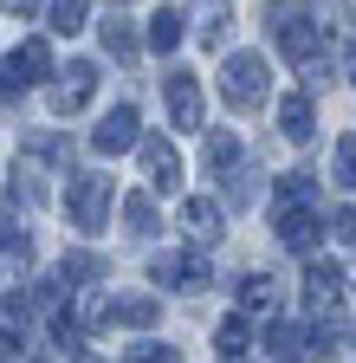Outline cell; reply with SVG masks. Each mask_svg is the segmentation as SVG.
Wrapping results in <instances>:
<instances>
[{"mask_svg":"<svg viewBox=\"0 0 356 363\" xmlns=\"http://www.w3.org/2000/svg\"><path fill=\"white\" fill-rule=\"evenodd\" d=\"M220 91H227L234 111H259L265 104V59L259 52H234L220 65Z\"/></svg>","mask_w":356,"mask_h":363,"instance_id":"obj_1","label":"cell"},{"mask_svg":"<svg viewBox=\"0 0 356 363\" xmlns=\"http://www.w3.org/2000/svg\"><path fill=\"white\" fill-rule=\"evenodd\" d=\"M46 72H52L46 39H26L20 52L0 65V104H20V98H26V84H33V78H46Z\"/></svg>","mask_w":356,"mask_h":363,"instance_id":"obj_2","label":"cell"},{"mask_svg":"<svg viewBox=\"0 0 356 363\" xmlns=\"http://www.w3.org/2000/svg\"><path fill=\"white\" fill-rule=\"evenodd\" d=\"M65 214H71V227L98 234L104 214H110V182H104V175H78L71 189H65Z\"/></svg>","mask_w":356,"mask_h":363,"instance_id":"obj_3","label":"cell"},{"mask_svg":"<svg viewBox=\"0 0 356 363\" xmlns=\"http://www.w3.org/2000/svg\"><path fill=\"white\" fill-rule=\"evenodd\" d=\"M137 136H143V123H137V104H117V111H104V117H98L91 150H98V156H117V150H137Z\"/></svg>","mask_w":356,"mask_h":363,"instance_id":"obj_4","label":"cell"},{"mask_svg":"<svg viewBox=\"0 0 356 363\" xmlns=\"http://www.w3.org/2000/svg\"><path fill=\"white\" fill-rule=\"evenodd\" d=\"M162 98H168L175 130H201V78H195V72H168Z\"/></svg>","mask_w":356,"mask_h":363,"instance_id":"obj_5","label":"cell"},{"mask_svg":"<svg viewBox=\"0 0 356 363\" xmlns=\"http://www.w3.org/2000/svg\"><path fill=\"white\" fill-rule=\"evenodd\" d=\"M91 91H98V65H91V59H71V65H65V78H59V91H52L59 117L84 111V104H91Z\"/></svg>","mask_w":356,"mask_h":363,"instance_id":"obj_6","label":"cell"},{"mask_svg":"<svg viewBox=\"0 0 356 363\" xmlns=\"http://www.w3.org/2000/svg\"><path fill=\"white\" fill-rule=\"evenodd\" d=\"M279 52L292 59V65H311L324 52V33L311 26V20H279Z\"/></svg>","mask_w":356,"mask_h":363,"instance_id":"obj_7","label":"cell"},{"mask_svg":"<svg viewBox=\"0 0 356 363\" xmlns=\"http://www.w3.org/2000/svg\"><path fill=\"white\" fill-rule=\"evenodd\" d=\"M304 298H311V305H337V298H343V266L311 259V266H304Z\"/></svg>","mask_w":356,"mask_h":363,"instance_id":"obj_8","label":"cell"},{"mask_svg":"<svg viewBox=\"0 0 356 363\" xmlns=\"http://www.w3.org/2000/svg\"><path fill=\"white\" fill-rule=\"evenodd\" d=\"M143 169L156 175V189H175V182H182V156H175V143H162V136H143Z\"/></svg>","mask_w":356,"mask_h":363,"instance_id":"obj_9","label":"cell"},{"mask_svg":"<svg viewBox=\"0 0 356 363\" xmlns=\"http://www.w3.org/2000/svg\"><path fill=\"white\" fill-rule=\"evenodd\" d=\"M318 227H324L318 214H304V208H285V214H279V240H285L292 253H304L311 240H318Z\"/></svg>","mask_w":356,"mask_h":363,"instance_id":"obj_10","label":"cell"},{"mask_svg":"<svg viewBox=\"0 0 356 363\" xmlns=\"http://www.w3.org/2000/svg\"><path fill=\"white\" fill-rule=\"evenodd\" d=\"M279 130L292 136V143H311V136H318V117H311L304 98H279Z\"/></svg>","mask_w":356,"mask_h":363,"instance_id":"obj_11","label":"cell"},{"mask_svg":"<svg viewBox=\"0 0 356 363\" xmlns=\"http://www.w3.org/2000/svg\"><path fill=\"white\" fill-rule=\"evenodd\" d=\"M182 227H188L195 240H214V234H220V201H207V195L182 201Z\"/></svg>","mask_w":356,"mask_h":363,"instance_id":"obj_12","label":"cell"},{"mask_svg":"<svg viewBox=\"0 0 356 363\" xmlns=\"http://www.w3.org/2000/svg\"><path fill=\"white\" fill-rule=\"evenodd\" d=\"M98 39H104V52H110V59H123V65L137 59V26H130L123 13H110V20L98 26Z\"/></svg>","mask_w":356,"mask_h":363,"instance_id":"obj_13","label":"cell"},{"mask_svg":"<svg viewBox=\"0 0 356 363\" xmlns=\"http://www.w3.org/2000/svg\"><path fill=\"white\" fill-rule=\"evenodd\" d=\"M182 33H188V20L175 13V7H162V13L149 20V45H156V52H175V45H182Z\"/></svg>","mask_w":356,"mask_h":363,"instance_id":"obj_14","label":"cell"},{"mask_svg":"<svg viewBox=\"0 0 356 363\" xmlns=\"http://www.w3.org/2000/svg\"><path fill=\"white\" fill-rule=\"evenodd\" d=\"M156 298H117L110 305V325H130V331H143V325H156Z\"/></svg>","mask_w":356,"mask_h":363,"instance_id":"obj_15","label":"cell"},{"mask_svg":"<svg viewBox=\"0 0 356 363\" xmlns=\"http://www.w3.org/2000/svg\"><path fill=\"white\" fill-rule=\"evenodd\" d=\"M201 156H207V169H214V175H220V169H234V162H240V136H234V130H214Z\"/></svg>","mask_w":356,"mask_h":363,"instance_id":"obj_16","label":"cell"},{"mask_svg":"<svg viewBox=\"0 0 356 363\" xmlns=\"http://www.w3.org/2000/svg\"><path fill=\"white\" fill-rule=\"evenodd\" d=\"M98 272H104V259H98V253H65V266H59V279H65V286H91Z\"/></svg>","mask_w":356,"mask_h":363,"instance_id":"obj_17","label":"cell"},{"mask_svg":"<svg viewBox=\"0 0 356 363\" xmlns=\"http://www.w3.org/2000/svg\"><path fill=\"white\" fill-rule=\"evenodd\" d=\"M240 305H246V311H265V305H279V286L265 279V272H253V279L240 286Z\"/></svg>","mask_w":356,"mask_h":363,"instance_id":"obj_18","label":"cell"},{"mask_svg":"<svg viewBox=\"0 0 356 363\" xmlns=\"http://www.w3.org/2000/svg\"><path fill=\"white\" fill-rule=\"evenodd\" d=\"M123 220H130V234L149 240V234H156V208H149V195H130V201H123Z\"/></svg>","mask_w":356,"mask_h":363,"instance_id":"obj_19","label":"cell"},{"mask_svg":"<svg viewBox=\"0 0 356 363\" xmlns=\"http://www.w3.org/2000/svg\"><path fill=\"white\" fill-rule=\"evenodd\" d=\"M46 13H52V33H78L84 26V0H52Z\"/></svg>","mask_w":356,"mask_h":363,"instance_id":"obj_20","label":"cell"},{"mask_svg":"<svg viewBox=\"0 0 356 363\" xmlns=\"http://www.w3.org/2000/svg\"><path fill=\"white\" fill-rule=\"evenodd\" d=\"M214 350H220V357H240V350H246V325H240V318H227V325L214 331Z\"/></svg>","mask_w":356,"mask_h":363,"instance_id":"obj_21","label":"cell"},{"mask_svg":"<svg viewBox=\"0 0 356 363\" xmlns=\"http://www.w3.org/2000/svg\"><path fill=\"white\" fill-rule=\"evenodd\" d=\"M337 189H356V143H337Z\"/></svg>","mask_w":356,"mask_h":363,"instance_id":"obj_22","label":"cell"},{"mask_svg":"<svg viewBox=\"0 0 356 363\" xmlns=\"http://www.w3.org/2000/svg\"><path fill=\"white\" fill-rule=\"evenodd\" d=\"M130 363H182V357H175V344H137Z\"/></svg>","mask_w":356,"mask_h":363,"instance_id":"obj_23","label":"cell"},{"mask_svg":"<svg viewBox=\"0 0 356 363\" xmlns=\"http://www.w3.org/2000/svg\"><path fill=\"white\" fill-rule=\"evenodd\" d=\"M20 350H26V337H20V325H13V331H0V357H20Z\"/></svg>","mask_w":356,"mask_h":363,"instance_id":"obj_24","label":"cell"},{"mask_svg":"<svg viewBox=\"0 0 356 363\" xmlns=\"http://www.w3.org/2000/svg\"><path fill=\"white\" fill-rule=\"evenodd\" d=\"M343 72H350V84H356V45H350V52H343Z\"/></svg>","mask_w":356,"mask_h":363,"instance_id":"obj_25","label":"cell"},{"mask_svg":"<svg viewBox=\"0 0 356 363\" xmlns=\"http://www.w3.org/2000/svg\"><path fill=\"white\" fill-rule=\"evenodd\" d=\"M7 7H13V13H33V7H39V0H7Z\"/></svg>","mask_w":356,"mask_h":363,"instance_id":"obj_26","label":"cell"},{"mask_svg":"<svg viewBox=\"0 0 356 363\" xmlns=\"http://www.w3.org/2000/svg\"><path fill=\"white\" fill-rule=\"evenodd\" d=\"M350 7H356V0H350Z\"/></svg>","mask_w":356,"mask_h":363,"instance_id":"obj_27","label":"cell"}]
</instances>
